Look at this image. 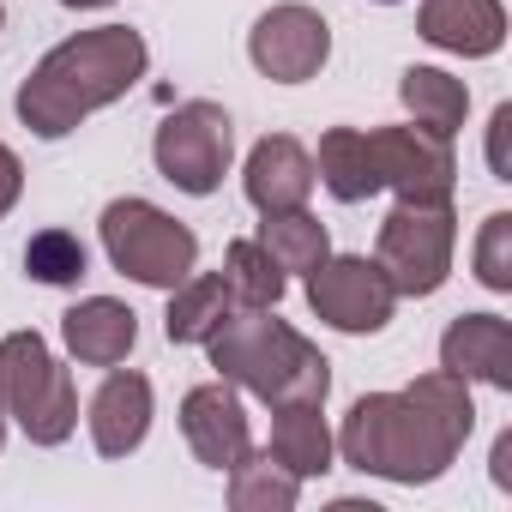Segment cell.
Instances as JSON below:
<instances>
[{"instance_id": "1", "label": "cell", "mask_w": 512, "mask_h": 512, "mask_svg": "<svg viewBox=\"0 0 512 512\" xmlns=\"http://www.w3.org/2000/svg\"><path fill=\"white\" fill-rule=\"evenodd\" d=\"M332 434L338 464L398 488H428L458 464L464 440L476 434V398L458 374L434 368L398 392H362Z\"/></svg>"}, {"instance_id": "2", "label": "cell", "mask_w": 512, "mask_h": 512, "mask_svg": "<svg viewBox=\"0 0 512 512\" xmlns=\"http://www.w3.org/2000/svg\"><path fill=\"white\" fill-rule=\"evenodd\" d=\"M151 67V43L133 25H91L67 43H55L31 79L19 85L13 109L37 139H67L109 103H121Z\"/></svg>"}, {"instance_id": "3", "label": "cell", "mask_w": 512, "mask_h": 512, "mask_svg": "<svg viewBox=\"0 0 512 512\" xmlns=\"http://www.w3.org/2000/svg\"><path fill=\"white\" fill-rule=\"evenodd\" d=\"M217 380L260 404H326L332 398V362L314 338H302L278 308H229V320L199 344Z\"/></svg>"}, {"instance_id": "4", "label": "cell", "mask_w": 512, "mask_h": 512, "mask_svg": "<svg viewBox=\"0 0 512 512\" xmlns=\"http://www.w3.org/2000/svg\"><path fill=\"white\" fill-rule=\"evenodd\" d=\"M0 404H7V416L19 422V434L31 446H67L79 434V386H73V368L31 326L0 338Z\"/></svg>"}, {"instance_id": "5", "label": "cell", "mask_w": 512, "mask_h": 512, "mask_svg": "<svg viewBox=\"0 0 512 512\" xmlns=\"http://www.w3.org/2000/svg\"><path fill=\"white\" fill-rule=\"evenodd\" d=\"M97 241H103V260H109L121 278H133V284H145V290H163V296H169L181 278L199 272V235H193L181 217H169L163 205L139 199V193L103 205Z\"/></svg>"}, {"instance_id": "6", "label": "cell", "mask_w": 512, "mask_h": 512, "mask_svg": "<svg viewBox=\"0 0 512 512\" xmlns=\"http://www.w3.org/2000/svg\"><path fill=\"white\" fill-rule=\"evenodd\" d=\"M452 253H458V211L452 199H398L380 223L374 260L392 278L398 302H428L452 278Z\"/></svg>"}, {"instance_id": "7", "label": "cell", "mask_w": 512, "mask_h": 512, "mask_svg": "<svg viewBox=\"0 0 512 512\" xmlns=\"http://www.w3.org/2000/svg\"><path fill=\"white\" fill-rule=\"evenodd\" d=\"M151 163L157 175L175 187V193H193V199H211L235 163V121L223 103L211 97H187L163 115L157 139H151Z\"/></svg>"}, {"instance_id": "8", "label": "cell", "mask_w": 512, "mask_h": 512, "mask_svg": "<svg viewBox=\"0 0 512 512\" xmlns=\"http://www.w3.org/2000/svg\"><path fill=\"white\" fill-rule=\"evenodd\" d=\"M308 308H314L320 326H332L344 338H374V332L392 326L398 290L380 272V260H368V253H326L308 272Z\"/></svg>"}, {"instance_id": "9", "label": "cell", "mask_w": 512, "mask_h": 512, "mask_svg": "<svg viewBox=\"0 0 512 512\" xmlns=\"http://www.w3.org/2000/svg\"><path fill=\"white\" fill-rule=\"evenodd\" d=\"M247 61L260 79L272 85H308L326 73L332 61V25L320 7H308V0H278V7H266L260 19H253L247 31Z\"/></svg>"}, {"instance_id": "10", "label": "cell", "mask_w": 512, "mask_h": 512, "mask_svg": "<svg viewBox=\"0 0 512 512\" xmlns=\"http://www.w3.org/2000/svg\"><path fill=\"white\" fill-rule=\"evenodd\" d=\"M368 151L380 169V193L398 199H452L458 187V151L446 133H428L416 121L404 127H368Z\"/></svg>"}, {"instance_id": "11", "label": "cell", "mask_w": 512, "mask_h": 512, "mask_svg": "<svg viewBox=\"0 0 512 512\" xmlns=\"http://www.w3.org/2000/svg\"><path fill=\"white\" fill-rule=\"evenodd\" d=\"M181 434H187L193 458L217 476L253 452V422H247V404L229 380H199L181 392Z\"/></svg>"}, {"instance_id": "12", "label": "cell", "mask_w": 512, "mask_h": 512, "mask_svg": "<svg viewBox=\"0 0 512 512\" xmlns=\"http://www.w3.org/2000/svg\"><path fill=\"white\" fill-rule=\"evenodd\" d=\"M151 416H157V392L139 368H109L103 386L91 392L85 404V428H91V446L97 458H133L151 434Z\"/></svg>"}, {"instance_id": "13", "label": "cell", "mask_w": 512, "mask_h": 512, "mask_svg": "<svg viewBox=\"0 0 512 512\" xmlns=\"http://www.w3.org/2000/svg\"><path fill=\"white\" fill-rule=\"evenodd\" d=\"M241 193L253 211H296L314 199V151L296 133H266L241 163Z\"/></svg>"}, {"instance_id": "14", "label": "cell", "mask_w": 512, "mask_h": 512, "mask_svg": "<svg viewBox=\"0 0 512 512\" xmlns=\"http://www.w3.org/2000/svg\"><path fill=\"white\" fill-rule=\"evenodd\" d=\"M440 368L464 386L512 392V320L500 314H458L440 332Z\"/></svg>"}, {"instance_id": "15", "label": "cell", "mask_w": 512, "mask_h": 512, "mask_svg": "<svg viewBox=\"0 0 512 512\" xmlns=\"http://www.w3.org/2000/svg\"><path fill=\"white\" fill-rule=\"evenodd\" d=\"M422 43L458 61H488L506 49V0H422L416 7Z\"/></svg>"}, {"instance_id": "16", "label": "cell", "mask_w": 512, "mask_h": 512, "mask_svg": "<svg viewBox=\"0 0 512 512\" xmlns=\"http://www.w3.org/2000/svg\"><path fill=\"white\" fill-rule=\"evenodd\" d=\"M61 344L79 368H115L139 344V314L115 296H79L61 314Z\"/></svg>"}, {"instance_id": "17", "label": "cell", "mask_w": 512, "mask_h": 512, "mask_svg": "<svg viewBox=\"0 0 512 512\" xmlns=\"http://www.w3.org/2000/svg\"><path fill=\"white\" fill-rule=\"evenodd\" d=\"M266 452L278 464H290L302 482L338 470V434L326 422V404H272V440Z\"/></svg>"}, {"instance_id": "18", "label": "cell", "mask_w": 512, "mask_h": 512, "mask_svg": "<svg viewBox=\"0 0 512 512\" xmlns=\"http://www.w3.org/2000/svg\"><path fill=\"white\" fill-rule=\"evenodd\" d=\"M314 181L338 199V205H362L380 193V169L368 151V127H326L320 151H314Z\"/></svg>"}, {"instance_id": "19", "label": "cell", "mask_w": 512, "mask_h": 512, "mask_svg": "<svg viewBox=\"0 0 512 512\" xmlns=\"http://www.w3.org/2000/svg\"><path fill=\"white\" fill-rule=\"evenodd\" d=\"M398 103H404V115L416 127L446 133V139L470 121V85L458 73H446V67H404L398 73Z\"/></svg>"}, {"instance_id": "20", "label": "cell", "mask_w": 512, "mask_h": 512, "mask_svg": "<svg viewBox=\"0 0 512 512\" xmlns=\"http://www.w3.org/2000/svg\"><path fill=\"white\" fill-rule=\"evenodd\" d=\"M229 308H235L229 284H223L217 272H193V278H181V284L169 290L163 332H169V344H205V338L229 320Z\"/></svg>"}, {"instance_id": "21", "label": "cell", "mask_w": 512, "mask_h": 512, "mask_svg": "<svg viewBox=\"0 0 512 512\" xmlns=\"http://www.w3.org/2000/svg\"><path fill=\"white\" fill-rule=\"evenodd\" d=\"M223 476H229L223 494H229L235 512H290V506L302 500V488H308V482H302L290 464H278L266 446H253V452H247L235 470H223Z\"/></svg>"}, {"instance_id": "22", "label": "cell", "mask_w": 512, "mask_h": 512, "mask_svg": "<svg viewBox=\"0 0 512 512\" xmlns=\"http://www.w3.org/2000/svg\"><path fill=\"white\" fill-rule=\"evenodd\" d=\"M260 247L284 266V278H308L332 253V235L308 205H296V211H266L260 217Z\"/></svg>"}, {"instance_id": "23", "label": "cell", "mask_w": 512, "mask_h": 512, "mask_svg": "<svg viewBox=\"0 0 512 512\" xmlns=\"http://www.w3.org/2000/svg\"><path fill=\"white\" fill-rule=\"evenodd\" d=\"M217 278L229 284L235 308H278L284 290H290L284 266L260 247V235H235V241L223 247V272H217Z\"/></svg>"}, {"instance_id": "24", "label": "cell", "mask_w": 512, "mask_h": 512, "mask_svg": "<svg viewBox=\"0 0 512 512\" xmlns=\"http://www.w3.org/2000/svg\"><path fill=\"white\" fill-rule=\"evenodd\" d=\"M25 272H31L37 284H49V290H73V284H85V272H91V253H85V241H79L73 229L49 223V229H37V235L25 241Z\"/></svg>"}, {"instance_id": "25", "label": "cell", "mask_w": 512, "mask_h": 512, "mask_svg": "<svg viewBox=\"0 0 512 512\" xmlns=\"http://www.w3.org/2000/svg\"><path fill=\"white\" fill-rule=\"evenodd\" d=\"M470 272H476L482 290L512 296V211H488L482 217L476 247H470Z\"/></svg>"}, {"instance_id": "26", "label": "cell", "mask_w": 512, "mask_h": 512, "mask_svg": "<svg viewBox=\"0 0 512 512\" xmlns=\"http://www.w3.org/2000/svg\"><path fill=\"white\" fill-rule=\"evenodd\" d=\"M506 145H512V103H500V109L488 115V175H494V181H512Z\"/></svg>"}, {"instance_id": "27", "label": "cell", "mask_w": 512, "mask_h": 512, "mask_svg": "<svg viewBox=\"0 0 512 512\" xmlns=\"http://www.w3.org/2000/svg\"><path fill=\"white\" fill-rule=\"evenodd\" d=\"M19 193H25V163H19V151L7 139H0V217L19 205Z\"/></svg>"}, {"instance_id": "28", "label": "cell", "mask_w": 512, "mask_h": 512, "mask_svg": "<svg viewBox=\"0 0 512 512\" xmlns=\"http://www.w3.org/2000/svg\"><path fill=\"white\" fill-rule=\"evenodd\" d=\"M488 476H494L500 494H512V428L494 440V452H488Z\"/></svg>"}, {"instance_id": "29", "label": "cell", "mask_w": 512, "mask_h": 512, "mask_svg": "<svg viewBox=\"0 0 512 512\" xmlns=\"http://www.w3.org/2000/svg\"><path fill=\"white\" fill-rule=\"evenodd\" d=\"M67 13H97V7H115V0H61Z\"/></svg>"}, {"instance_id": "30", "label": "cell", "mask_w": 512, "mask_h": 512, "mask_svg": "<svg viewBox=\"0 0 512 512\" xmlns=\"http://www.w3.org/2000/svg\"><path fill=\"white\" fill-rule=\"evenodd\" d=\"M0 31H7V0H0Z\"/></svg>"}, {"instance_id": "31", "label": "cell", "mask_w": 512, "mask_h": 512, "mask_svg": "<svg viewBox=\"0 0 512 512\" xmlns=\"http://www.w3.org/2000/svg\"><path fill=\"white\" fill-rule=\"evenodd\" d=\"M0 446H7V416H0Z\"/></svg>"}, {"instance_id": "32", "label": "cell", "mask_w": 512, "mask_h": 512, "mask_svg": "<svg viewBox=\"0 0 512 512\" xmlns=\"http://www.w3.org/2000/svg\"><path fill=\"white\" fill-rule=\"evenodd\" d=\"M374 7H398V0H374Z\"/></svg>"}, {"instance_id": "33", "label": "cell", "mask_w": 512, "mask_h": 512, "mask_svg": "<svg viewBox=\"0 0 512 512\" xmlns=\"http://www.w3.org/2000/svg\"><path fill=\"white\" fill-rule=\"evenodd\" d=\"M0 416H7V404H0Z\"/></svg>"}]
</instances>
